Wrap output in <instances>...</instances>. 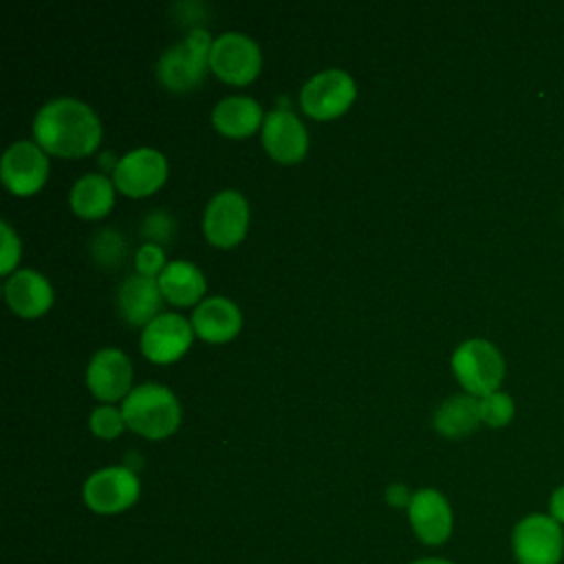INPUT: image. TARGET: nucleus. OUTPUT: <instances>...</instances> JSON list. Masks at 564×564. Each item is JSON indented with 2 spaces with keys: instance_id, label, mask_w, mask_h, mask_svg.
Listing matches in <instances>:
<instances>
[{
  "instance_id": "nucleus-16",
  "label": "nucleus",
  "mask_w": 564,
  "mask_h": 564,
  "mask_svg": "<svg viewBox=\"0 0 564 564\" xmlns=\"http://www.w3.org/2000/svg\"><path fill=\"white\" fill-rule=\"evenodd\" d=\"M4 300L18 317L35 319L53 306V286L37 271L18 269L4 282Z\"/></svg>"
},
{
  "instance_id": "nucleus-6",
  "label": "nucleus",
  "mask_w": 564,
  "mask_h": 564,
  "mask_svg": "<svg viewBox=\"0 0 564 564\" xmlns=\"http://www.w3.org/2000/svg\"><path fill=\"white\" fill-rule=\"evenodd\" d=\"M209 68L225 84L247 86L258 77L262 68L260 46L245 33L227 31L212 44Z\"/></svg>"
},
{
  "instance_id": "nucleus-29",
  "label": "nucleus",
  "mask_w": 564,
  "mask_h": 564,
  "mask_svg": "<svg viewBox=\"0 0 564 564\" xmlns=\"http://www.w3.org/2000/svg\"><path fill=\"white\" fill-rule=\"evenodd\" d=\"M549 516L564 527V485L551 491L549 496Z\"/></svg>"
},
{
  "instance_id": "nucleus-17",
  "label": "nucleus",
  "mask_w": 564,
  "mask_h": 564,
  "mask_svg": "<svg viewBox=\"0 0 564 564\" xmlns=\"http://www.w3.org/2000/svg\"><path fill=\"white\" fill-rule=\"evenodd\" d=\"M161 289L156 278L132 273L117 291V311L130 326H148L161 313Z\"/></svg>"
},
{
  "instance_id": "nucleus-28",
  "label": "nucleus",
  "mask_w": 564,
  "mask_h": 564,
  "mask_svg": "<svg viewBox=\"0 0 564 564\" xmlns=\"http://www.w3.org/2000/svg\"><path fill=\"white\" fill-rule=\"evenodd\" d=\"M172 231H174V223L172 218L165 214V212H154L150 214L145 220H143V227H141V234L145 238H150L154 245H161V242H167L172 238Z\"/></svg>"
},
{
  "instance_id": "nucleus-31",
  "label": "nucleus",
  "mask_w": 564,
  "mask_h": 564,
  "mask_svg": "<svg viewBox=\"0 0 564 564\" xmlns=\"http://www.w3.org/2000/svg\"><path fill=\"white\" fill-rule=\"evenodd\" d=\"M412 564H454L449 560H441V557H425V560H416Z\"/></svg>"
},
{
  "instance_id": "nucleus-23",
  "label": "nucleus",
  "mask_w": 564,
  "mask_h": 564,
  "mask_svg": "<svg viewBox=\"0 0 564 564\" xmlns=\"http://www.w3.org/2000/svg\"><path fill=\"white\" fill-rule=\"evenodd\" d=\"M478 403H480V421L489 427H505L516 414L513 399L505 392H491L478 399Z\"/></svg>"
},
{
  "instance_id": "nucleus-8",
  "label": "nucleus",
  "mask_w": 564,
  "mask_h": 564,
  "mask_svg": "<svg viewBox=\"0 0 564 564\" xmlns=\"http://www.w3.org/2000/svg\"><path fill=\"white\" fill-rule=\"evenodd\" d=\"M249 229V203L236 189L218 192L205 207L203 234L209 245L231 249L240 245Z\"/></svg>"
},
{
  "instance_id": "nucleus-22",
  "label": "nucleus",
  "mask_w": 564,
  "mask_h": 564,
  "mask_svg": "<svg viewBox=\"0 0 564 564\" xmlns=\"http://www.w3.org/2000/svg\"><path fill=\"white\" fill-rule=\"evenodd\" d=\"M480 423V403L471 394H456L445 399L434 414L436 432L447 438L467 436Z\"/></svg>"
},
{
  "instance_id": "nucleus-15",
  "label": "nucleus",
  "mask_w": 564,
  "mask_h": 564,
  "mask_svg": "<svg viewBox=\"0 0 564 564\" xmlns=\"http://www.w3.org/2000/svg\"><path fill=\"white\" fill-rule=\"evenodd\" d=\"M408 516L416 538L423 544H443L452 535V507L447 498L436 489H419L412 494Z\"/></svg>"
},
{
  "instance_id": "nucleus-10",
  "label": "nucleus",
  "mask_w": 564,
  "mask_h": 564,
  "mask_svg": "<svg viewBox=\"0 0 564 564\" xmlns=\"http://www.w3.org/2000/svg\"><path fill=\"white\" fill-rule=\"evenodd\" d=\"M48 176L46 152L35 141H15L2 156L0 178L15 196L37 194Z\"/></svg>"
},
{
  "instance_id": "nucleus-20",
  "label": "nucleus",
  "mask_w": 564,
  "mask_h": 564,
  "mask_svg": "<svg viewBox=\"0 0 564 564\" xmlns=\"http://www.w3.org/2000/svg\"><path fill=\"white\" fill-rule=\"evenodd\" d=\"M163 300L174 306H198L205 295V278L200 269L189 260H172L156 278Z\"/></svg>"
},
{
  "instance_id": "nucleus-4",
  "label": "nucleus",
  "mask_w": 564,
  "mask_h": 564,
  "mask_svg": "<svg viewBox=\"0 0 564 564\" xmlns=\"http://www.w3.org/2000/svg\"><path fill=\"white\" fill-rule=\"evenodd\" d=\"M452 370L467 394L482 399L498 392L505 377V359L491 341L467 339L454 350Z\"/></svg>"
},
{
  "instance_id": "nucleus-2",
  "label": "nucleus",
  "mask_w": 564,
  "mask_h": 564,
  "mask_svg": "<svg viewBox=\"0 0 564 564\" xmlns=\"http://www.w3.org/2000/svg\"><path fill=\"white\" fill-rule=\"evenodd\" d=\"M126 425L150 441L174 434L181 425V405L174 392L161 383H141L130 390L121 405Z\"/></svg>"
},
{
  "instance_id": "nucleus-21",
  "label": "nucleus",
  "mask_w": 564,
  "mask_h": 564,
  "mask_svg": "<svg viewBox=\"0 0 564 564\" xmlns=\"http://www.w3.org/2000/svg\"><path fill=\"white\" fill-rule=\"evenodd\" d=\"M115 189L106 174H84L70 189V209L84 220L104 218L115 205Z\"/></svg>"
},
{
  "instance_id": "nucleus-14",
  "label": "nucleus",
  "mask_w": 564,
  "mask_h": 564,
  "mask_svg": "<svg viewBox=\"0 0 564 564\" xmlns=\"http://www.w3.org/2000/svg\"><path fill=\"white\" fill-rule=\"evenodd\" d=\"M262 145L282 165H295L306 156L308 132L291 110H271L262 123Z\"/></svg>"
},
{
  "instance_id": "nucleus-7",
  "label": "nucleus",
  "mask_w": 564,
  "mask_h": 564,
  "mask_svg": "<svg viewBox=\"0 0 564 564\" xmlns=\"http://www.w3.org/2000/svg\"><path fill=\"white\" fill-rule=\"evenodd\" d=\"M357 97L355 79L339 68H326L311 77L300 90L302 110L317 121L341 117Z\"/></svg>"
},
{
  "instance_id": "nucleus-26",
  "label": "nucleus",
  "mask_w": 564,
  "mask_h": 564,
  "mask_svg": "<svg viewBox=\"0 0 564 564\" xmlns=\"http://www.w3.org/2000/svg\"><path fill=\"white\" fill-rule=\"evenodd\" d=\"M165 267H167L165 253H163V249L159 245L145 242V245H141L137 249V253H134V269H137L139 275L159 278Z\"/></svg>"
},
{
  "instance_id": "nucleus-19",
  "label": "nucleus",
  "mask_w": 564,
  "mask_h": 564,
  "mask_svg": "<svg viewBox=\"0 0 564 564\" xmlns=\"http://www.w3.org/2000/svg\"><path fill=\"white\" fill-rule=\"evenodd\" d=\"M260 104L245 95H231L220 99L212 110V126L227 139H245L264 123Z\"/></svg>"
},
{
  "instance_id": "nucleus-5",
  "label": "nucleus",
  "mask_w": 564,
  "mask_h": 564,
  "mask_svg": "<svg viewBox=\"0 0 564 564\" xmlns=\"http://www.w3.org/2000/svg\"><path fill=\"white\" fill-rule=\"evenodd\" d=\"M516 564H562L564 527L549 513H529L511 531Z\"/></svg>"
},
{
  "instance_id": "nucleus-24",
  "label": "nucleus",
  "mask_w": 564,
  "mask_h": 564,
  "mask_svg": "<svg viewBox=\"0 0 564 564\" xmlns=\"http://www.w3.org/2000/svg\"><path fill=\"white\" fill-rule=\"evenodd\" d=\"M90 253L99 267H117L126 258V242L117 231H99L90 242Z\"/></svg>"
},
{
  "instance_id": "nucleus-13",
  "label": "nucleus",
  "mask_w": 564,
  "mask_h": 564,
  "mask_svg": "<svg viewBox=\"0 0 564 564\" xmlns=\"http://www.w3.org/2000/svg\"><path fill=\"white\" fill-rule=\"evenodd\" d=\"M86 386L90 394L104 403L126 399L132 390V364L119 348H101L86 368Z\"/></svg>"
},
{
  "instance_id": "nucleus-3",
  "label": "nucleus",
  "mask_w": 564,
  "mask_h": 564,
  "mask_svg": "<svg viewBox=\"0 0 564 564\" xmlns=\"http://www.w3.org/2000/svg\"><path fill=\"white\" fill-rule=\"evenodd\" d=\"M212 35L205 29H192L183 42L170 46L156 62V79L170 93L196 90L209 68Z\"/></svg>"
},
{
  "instance_id": "nucleus-9",
  "label": "nucleus",
  "mask_w": 564,
  "mask_h": 564,
  "mask_svg": "<svg viewBox=\"0 0 564 564\" xmlns=\"http://www.w3.org/2000/svg\"><path fill=\"white\" fill-rule=\"evenodd\" d=\"M141 485L137 474L121 465V467H106L88 476L84 482L82 496L88 509L95 513H119L132 507L139 498Z\"/></svg>"
},
{
  "instance_id": "nucleus-27",
  "label": "nucleus",
  "mask_w": 564,
  "mask_h": 564,
  "mask_svg": "<svg viewBox=\"0 0 564 564\" xmlns=\"http://www.w3.org/2000/svg\"><path fill=\"white\" fill-rule=\"evenodd\" d=\"M0 234H2V258H0V273L9 275L20 260L22 247H20V238L18 234L11 229V225L7 220L0 223Z\"/></svg>"
},
{
  "instance_id": "nucleus-30",
  "label": "nucleus",
  "mask_w": 564,
  "mask_h": 564,
  "mask_svg": "<svg viewBox=\"0 0 564 564\" xmlns=\"http://www.w3.org/2000/svg\"><path fill=\"white\" fill-rule=\"evenodd\" d=\"M386 500L394 507H405V505H410L412 496L408 494L405 485H390L388 491H386Z\"/></svg>"
},
{
  "instance_id": "nucleus-18",
  "label": "nucleus",
  "mask_w": 564,
  "mask_h": 564,
  "mask_svg": "<svg viewBox=\"0 0 564 564\" xmlns=\"http://www.w3.org/2000/svg\"><path fill=\"white\" fill-rule=\"evenodd\" d=\"M194 335L209 344H225L231 341L242 326L240 308L223 295H214L203 300L192 315Z\"/></svg>"
},
{
  "instance_id": "nucleus-12",
  "label": "nucleus",
  "mask_w": 564,
  "mask_h": 564,
  "mask_svg": "<svg viewBox=\"0 0 564 564\" xmlns=\"http://www.w3.org/2000/svg\"><path fill=\"white\" fill-rule=\"evenodd\" d=\"M192 322L176 313H161L141 333V352L152 364H172L192 346Z\"/></svg>"
},
{
  "instance_id": "nucleus-11",
  "label": "nucleus",
  "mask_w": 564,
  "mask_h": 564,
  "mask_svg": "<svg viewBox=\"0 0 564 564\" xmlns=\"http://www.w3.org/2000/svg\"><path fill=\"white\" fill-rule=\"evenodd\" d=\"M167 178V161L154 148H137L123 154L112 172L115 187L128 198L154 194Z\"/></svg>"
},
{
  "instance_id": "nucleus-1",
  "label": "nucleus",
  "mask_w": 564,
  "mask_h": 564,
  "mask_svg": "<svg viewBox=\"0 0 564 564\" xmlns=\"http://www.w3.org/2000/svg\"><path fill=\"white\" fill-rule=\"evenodd\" d=\"M33 141L53 156L82 159L97 150L101 123L93 108L73 97L46 101L33 119Z\"/></svg>"
},
{
  "instance_id": "nucleus-25",
  "label": "nucleus",
  "mask_w": 564,
  "mask_h": 564,
  "mask_svg": "<svg viewBox=\"0 0 564 564\" xmlns=\"http://www.w3.org/2000/svg\"><path fill=\"white\" fill-rule=\"evenodd\" d=\"M88 425H90V432L104 441H112L117 438L123 427H126V419H123V412L121 408H115V405H99L90 412V419H88Z\"/></svg>"
}]
</instances>
